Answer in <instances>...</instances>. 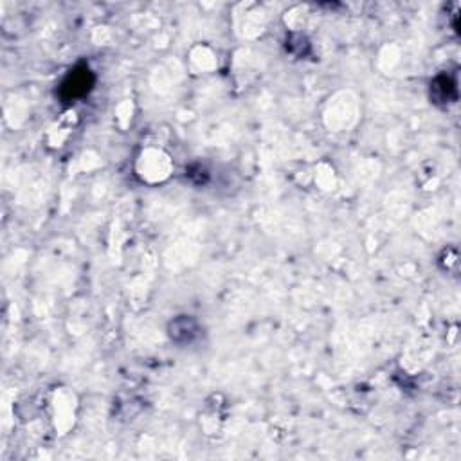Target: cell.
I'll use <instances>...</instances> for the list:
<instances>
[{"instance_id": "cell-1", "label": "cell", "mask_w": 461, "mask_h": 461, "mask_svg": "<svg viewBox=\"0 0 461 461\" xmlns=\"http://www.w3.org/2000/svg\"><path fill=\"white\" fill-rule=\"evenodd\" d=\"M92 78L88 69H83L81 72H72L63 83V92L67 97H79L91 91Z\"/></svg>"}]
</instances>
